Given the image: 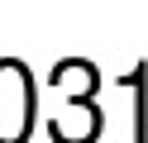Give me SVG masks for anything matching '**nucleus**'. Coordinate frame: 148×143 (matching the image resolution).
I'll return each mask as SVG.
<instances>
[]
</instances>
